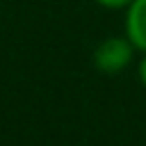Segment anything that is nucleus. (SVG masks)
I'll return each mask as SVG.
<instances>
[{
	"mask_svg": "<svg viewBox=\"0 0 146 146\" xmlns=\"http://www.w3.org/2000/svg\"><path fill=\"white\" fill-rule=\"evenodd\" d=\"M135 46L125 39V34H119V36H107L103 39L96 48H94V66L100 71V73H107V75H116L121 71H125L132 59H135Z\"/></svg>",
	"mask_w": 146,
	"mask_h": 146,
	"instance_id": "f257e3e1",
	"label": "nucleus"
},
{
	"mask_svg": "<svg viewBox=\"0 0 146 146\" xmlns=\"http://www.w3.org/2000/svg\"><path fill=\"white\" fill-rule=\"evenodd\" d=\"M96 5H100L103 9H125L132 0H94Z\"/></svg>",
	"mask_w": 146,
	"mask_h": 146,
	"instance_id": "7ed1b4c3",
	"label": "nucleus"
},
{
	"mask_svg": "<svg viewBox=\"0 0 146 146\" xmlns=\"http://www.w3.org/2000/svg\"><path fill=\"white\" fill-rule=\"evenodd\" d=\"M137 80H139V84L146 89V52L139 57V62H137Z\"/></svg>",
	"mask_w": 146,
	"mask_h": 146,
	"instance_id": "20e7f679",
	"label": "nucleus"
},
{
	"mask_svg": "<svg viewBox=\"0 0 146 146\" xmlns=\"http://www.w3.org/2000/svg\"><path fill=\"white\" fill-rule=\"evenodd\" d=\"M123 34L137 52H146V0H132L123 9Z\"/></svg>",
	"mask_w": 146,
	"mask_h": 146,
	"instance_id": "f03ea898",
	"label": "nucleus"
}]
</instances>
